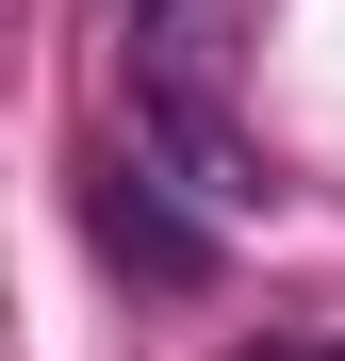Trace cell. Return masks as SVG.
<instances>
[{
    "mask_svg": "<svg viewBox=\"0 0 345 361\" xmlns=\"http://www.w3.org/2000/svg\"><path fill=\"white\" fill-rule=\"evenodd\" d=\"M247 361H345V329H296V345H247Z\"/></svg>",
    "mask_w": 345,
    "mask_h": 361,
    "instance_id": "obj_3",
    "label": "cell"
},
{
    "mask_svg": "<svg viewBox=\"0 0 345 361\" xmlns=\"http://www.w3.org/2000/svg\"><path fill=\"white\" fill-rule=\"evenodd\" d=\"M132 148L181 180L214 230L279 197V164L247 148V115H230V0H132Z\"/></svg>",
    "mask_w": 345,
    "mask_h": 361,
    "instance_id": "obj_1",
    "label": "cell"
},
{
    "mask_svg": "<svg viewBox=\"0 0 345 361\" xmlns=\"http://www.w3.org/2000/svg\"><path fill=\"white\" fill-rule=\"evenodd\" d=\"M83 230H99V263H115V279H164V295H198V279H214V214H198V197H164V164H148V148H99V164H83Z\"/></svg>",
    "mask_w": 345,
    "mask_h": 361,
    "instance_id": "obj_2",
    "label": "cell"
}]
</instances>
